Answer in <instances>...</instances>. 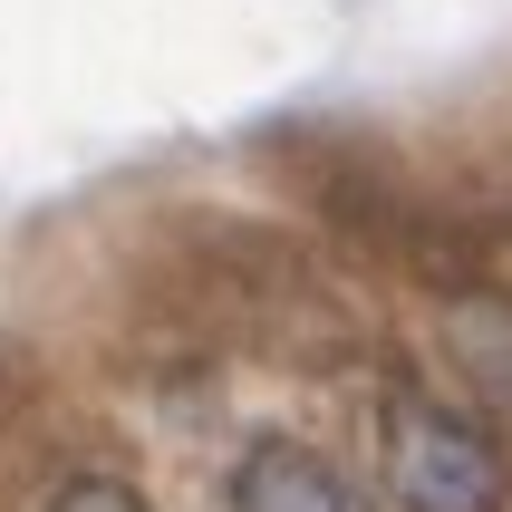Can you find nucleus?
<instances>
[{"label": "nucleus", "mask_w": 512, "mask_h": 512, "mask_svg": "<svg viewBox=\"0 0 512 512\" xmlns=\"http://www.w3.org/2000/svg\"><path fill=\"white\" fill-rule=\"evenodd\" d=\"M49 512H145V503L116 484V474H68V484L49 493Z\"/></svg>", "instance_id": "20e7f679"}, {"label": "nucleus", "mask_w": 512, "mask_h": 512, "mask_svg": "<svg viewBox=\"0 0 512 512\" xmlns=\"http://www.w3.org/2000/svg\"><path fill=\"white\" fill-rule=\"evenodd\" d=\"M232 512H358V493L310 445H252L232 474Z\"/></svg>", "instance_id": "f03ea898"}, {"label": "nucleus", "mask_w": 512, "mask_h": 512, "mask_svg": "<svg viewBox=\"0 0 512 512\" xmlns=\"http://www.w3.org/2000/svg\"><path fill=\"white\" fill-rule=\"evenodd\" d=\"M445 348H455V368L493 397H512V300H455L445 310Z\"/></svg>", "instance_id": "7ed1b4c3"}, {"label": "nucleus", "mask_w": 512, "mask_h": 512, "mask_svg": "<svg viewBox=\"0 0 512 512\" xmlns=\"http://www.w3.org/2000/svg\"><path fill=\"white\" fill-rule=\"evenodd\" d=\"M387 484L406 512H493L503 503V464L464 416L445 406H397L387 426Z\"/></svg>", "instance_id": "f257e3e1"}]
</instances>
